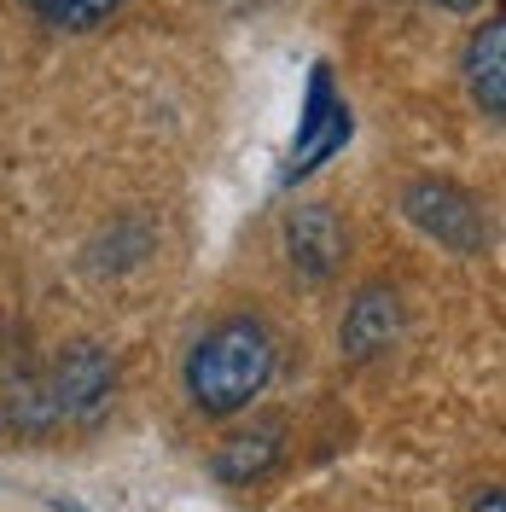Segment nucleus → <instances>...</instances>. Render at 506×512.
<instances>
[{"label":"nucleus","mask_w":506,"mask_h":512,"mask_svg":"<svg viewBox=\"0 0 506 512\" xmlns=\"http://www.w3.org/2000/svg\"><path fill=\"white\" fill-rule=\"evenodd\" d=\"M41 24H53V30H94L105 24L123 0H24Z\"/></svg>","instance_id":"1a4fd4ad"},{"label":"nucleus","mask_w":506,"mask_h":512,"mask_svg":"<svg viewBox=\"0 0 506 512\" xmlns=\"http://www.w3.org/2000/svg\"><path fill=\"white\" fill-rule=\"evenodd\" d=\"M274 460H280V425L268 419V425H251V431H233L222 448H216V478L222 483H256L274 472Z\"/></svg>","instance_id":"6e6552de"},{"label":"nucleus","mask_w":506,"mask_h":512,"mask_svg":"<svg viewBox=\"0 0 506 512\" xmlns=\"http://www.w3.org/2000/svg\"><path fill=\"white\" fill-rule=\"evenodd\" d=\"M431 6H443V12H477L483 0H431Z\"/></svg>","instance_id":"9b49d317"},{"label":"nucleus","mask_w":506,"mask_h":512,"mask_svg":"<svg viewBox=\"0 0 506 512\" xmlns=\"http://www.w3.org/2000/svg\"><path fill=\"white\" fill-rule=\"evenodd\" d=\"M285 256L303 280H326L344 256V227L332 216V204H297L285 216Z\"/></svg>","instance_id":"423d86ee"},{"label":"nucleus","mask_w":506,"mask_h":512,"mask_svg":"<svg viewBox=\"0 0 506 512\" xmlns=\"http://www.w3.org/2000/svg\"><path fill=\"white\" fill-rule=\"evenodd\" d=\"M274 379V338L256 315H227L216 320L187 355V396L198 414L227 419L251 408Z\"/></svg>","instance_id":"f257e3e1"},{"label":"nucleus","mask_w":506,"mask_h":512,"mask_svg":"<svg viewBox=\"0 0 506 512\" xmlns=\"http://www.w3.org/2000/svg\"><path fill=\"white\" fill-rule=\"evenodd\" d=\"M466 88H472V105L489 117V123H501L506 117V30L501 18H483L466 41Z\"/></svg>","instance_id":"0eeeda50"},{"label":"nucleus","mask_w":506,"mask_h":512,"mask_svg":"<svg viewBox=\"0 0 506 512\" xmlns=\"http://www.w3.org/2000/svg\"><path fill=\"white\" fill-rule=\"evenodd\" d=\"M402 326H408L402 291L396 286H361L349 297L344 320H338V350H344L349 361H373V355L402 344Z\"/></svg>","instance_id":"39448f33"},{"label":"nucleus","mask_w":506,"mask_h":512,"mask_svg":"<svg viewBox=\"0 0 506 512\" xmlns=\"http://www.w3.org/2000/svg\"><path fill=\"white\" fill-rule=\"evenodd\" d=\"M47 408L59 425H94L105 408H111V396H117V361L88 344V338H76V344H64L59 361L47 367Z\"/></svg>","instance_id":"f03ea898"},{"label":"nucleus","mask_w":506,"mask_h":512,"mask_svg":"<svg viewBox=\"0 0 506 512\" xmlns=\"http://www.w3.org/2000/svg\"><path fill=\"white\" fill-rule=\"evenodd\" d=\"M472 512H506L501 483H483V489H477V501H472Z\"/></svg>","instance_id":"9d476101"},{"label":"nucleus","mask_w":506,"mask_h":512,"mask_svg":"<svg viewBox=\"0 0 506 512\" xmlns=\"http://www.w3.org/2000/svg\"><path fill=\"white\" fill-rule=\"evenodd\" d=\"M349 134H355V111H349V99L332 88V70L315 64L309 70V94H303V117H297V140H291V152H285V187L291 181H303V175H315L326 158H338L349 146Z\"/></svg>","instance_id":"7ed1b4c3"},{"label":"nucleus","mask_w":506,"mask_h":512,"mask_svg":"<svg viewBox=\"0 0 506 512\" xmlns=\"http://www.w3.org/2000/svg\"><path fill=\"white\" fill-rule=\"evenodd\" d=\"M402 210H408V222L425 233V239H437L448 245L454 256H477L489 251V216H483V204H477L466 187H454V181H413L402 192Z\"/></svg>","instance_id":"20e7f679"}]
</instances>
